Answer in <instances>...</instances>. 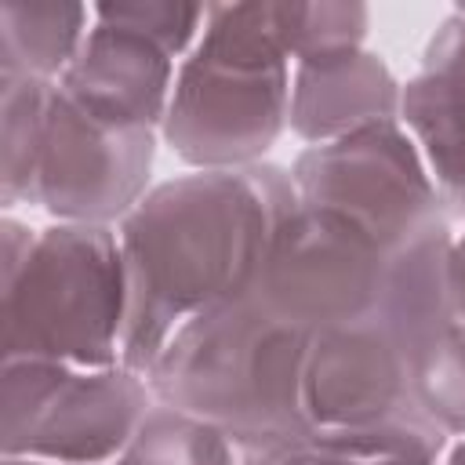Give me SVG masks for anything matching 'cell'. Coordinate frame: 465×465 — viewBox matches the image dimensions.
<instances>
[{
  "label": "cell",
  "mask_w": 465,
  "mask_h": 465,
  "mask_svg": "<svg viewBox=\"0 0 465 465\" xmlns=\"http://www.w3.org/2000/svg\"><path fill=\"white\" fill-rule=\"evenodd\" d=\"M294 207L291 167L269 160L153 185L116 225L127 280L120 363L149 374L178 327L254 291L272 236Z\"/></svg>",
  "instance_id": "obj_1"
},
{
  "label": "cell",
  "mask_w": 465,
  "mask_h": 465,
  "mask_svg": "<svg viewBox=\"0 0 465 465\" xmlns=\"http://www.w3.org/2000/svg\"><path fill=\"white\" fill-rule=\"evenodd\" d=\"M309 331L247 291L178 327L145 381L156 403L218 425L236 450L298 443L309 440Z\"/></svg>",
  "instance_id": "obj_2"
},
{
  "label": "cell",
  "mask_w": 465,
  "mask_h": 465,
  "mask_svg": "<svg viewBox=\"0 0 465 465\" xmlns=\"http://www.w3.org/2000/svg\"><path fill=\"white\" fill-rule=\"evenodd\" d=\"M291 76L269 4H207L203 33L178 62L160 142L193 171L265 163L287 131Z\"/></svg>",
  "instance_id": "obj_3"
},
{
  "label": "cell",
  "mask_w": 465,
  "mask_h": 465,
  "mask_svg": "<svg viewBox=\"0 0 465 465\" xmlns=\"http://www.w3.org/2000/svg\"><path fill=\"white\" fill-rule=\"evenodd\" d=\"M4 360L116 367L127 316L120 236L109 225L51 222L22 272L0 283Z\"/></svg>",
  "instance_id": "obj_4"
},
{
  "label": "cell",
  "mask_w": 465,
  "mask_h": 465,
  "mask_svg": "<svg viewBox=\"0 0 465 465\" xmlns=\"http://www.w3.org/2000/svg\"><path fill=\"white\" fill-rule=\"evenodd\" d=\"M149 407L145 374L124 363L4 360L0 447L4 458L44 465H113Z\"/></svg>",
  "instance_id": "obj_5"
},
{
  "label": "cell",
  "mask_w": 465,
  "mask_h": 465,
  "mask_svg": "<svg viewBox=\"0 0 465 465\" xmlns=\"http://www.w3.org/2000/svg\"><path fill=\"white\" fill-rule=\"evenodd\" d=\"M291 182L298 203L345 218L385 254L450 225V211L400 120L305 145L291 163Z\"/></svg>",
  "instance_id": "obj_6"
},
{
  "label": "cell",
  "mask_w": 465,
  "mask_h": 465,
  "mask_svg": "<svg viewBox=\"0 0 465 465\" xmlns=\"http://www.w3.org/2000/svg\"><path fill=\"white\" fill-rule=\"evenodd\" d=\"M385 265L389 254L367 232L298 203L272 236L254 294L294 327L320 334L374 312Z\"/></svg>",
  "instance_id": "obj_7"
},
{
  "label": "cell",
  "mask_w": 465,
  "mask_h": 465,
  "mask_svg": "<svg viewBox=\"0 0 465 465\" xmlns=\"http://www.w3.org/2000/svg\"><path fill=\"white\" fill-rule=\"evenodd\" d=\"M156 142V131L87 116L54 87L36 163V207L54 222L116 229L153 189Z\"/></svg>",
  "instance_id": "obj_8"
},
{
  "label": "cell",
  "mask_w": 465,
  "mask_h": 465,
  "mask_svg": "<svg viewBox=\"0 0 465 465\" xmlns=\"http://www.w3.org/2000/svg\"><path fill=\"white\" fill-rule=\"evenodd\" d=\"M302 396L309 432H349L421 411L411 352L371 316L312 334Z\"/></svg>",
  "instance_id": "obj_9"
},
{
  "label": "cell",
  "mask_w": 465,
  "mask_h": 465,
  "mask_svg": "<svg viewBox=\"0 0 465 465\" xmlns=\"http://www.w3.org/2000/svg\"><path fill=\"white\" fill-rule=\"evenodd\" d=\"M174 73L178 58H171L163 47L116 22L94 18L80 54L54 87L94 120L160 134Z\"/></svg>",
  "instance_id": "obj_10"
},
{
  "label": "cell",
  "mask_w": 465,
  "mask_h": 465,
  "mask_svg": "<svg viewBox=\"0 0 465 465\" xmlns=\"http://www.w3.org/2000/svg\"><path fill=\"white\" fill-rule=\"evenodd\" d=\"M400 124L414 138L450 218H465V15L450 11L429 36L400 94Z\"/></svg>",
  "instance_id": "obj_11"
},
{
  "label": "cell",
  "mask_w": 465,
  "mask_h": 465,
  "mask_svg": "<svg viewBox=\"0 0 465 465\" xmlns=\"http://www.w3.org/2000/svg\"><path fill=\"white\" fill-rule=\"evenodd\" d=\"M403 84L374 51H352L320 65H294L287 127L305 145H327L363 127L400 120Z\"/></svg>",
  "instance_id": "obj_12"
},
{
  "label": "cell",
  "mask_w": 465,
  "mask_h": 465,
  "mask_svg": "<svg viewBox=\"0 0 465 465\" xmlns=\"http://www.w3.org/2000/svg\"><path fill=\"white\" fill-rule=\"evenodd\" d=\"M94 11L62 0H4L0 4V76L58 84L80 54Z\"/></svg>",
  "instance_id": "obj_13"
},
{
  "label": "cell",
  "mask_w": 465,
  "mask_h": 465,
  "mask_svg": "<svg viewBox=\"0 0 465 465\" xmlns=\"http://www.w3.org/2000/svg\"><path fill=\"white\" fill-rule=\"evenodd\" d=\"M54 84L0 76V203H36V163Z\"/></svg>",
  "instance_id": "obj_14"
},
{
  "label": "cell",
  "mask_w": 465,
  "mask_h": 465,
  "mask_svg": "<svg viewBox=\"0 0 465 465\" xmlns=\"http://www.w3.org/2000/svg\"><path fill=\"white\" fill-rule=\"evenodd\" d=\"M269 18L291 65H320L363 51L371 29V11L352 0L269 4Z\"/></svg>",
  "instance_id": "obj_15"
},
{
  "label": "cell",
  "mask_w": 465,
  "mask_h": 465,
  "mask_svg": "<svg viewBox=\"0 0 465 465\" xmlns=\"http://www.w3.org/2000/svg\"><path fill=\"white\" fill-rule=\"evenodd\" d=\"M309 443L345 465H443L447 454V432L425 411L349 432H309Z\"/></svg>",
  "instance_id": "obj_16"
},
{
  "label": "cell",
  "mask_w": 465,
  "mask_h": 465,
  "mask_svg": "<svg viewBox=\"0 0 465 465\" xmlns=\"http://www.w3.org/2000/svg\"><path fill=\"white\" fill-rule=\"evenodd\" d=\"M113 465H236V447L218 425L153 400Z\"/></svg>",
  "instance_id": "obj_17"
},
{
  "label": "cell",
  "mask_w": 465,
  "mask_h": 465,
  "mask_svg": "<svg viewBox=\"0 0 465 465\" xmlns=\"http://www.w3.org/2000/svg\"><path fill=\"white\" fill-rule=\"evenodd\" d=\"M414 400L447 436L465 440V327L458 320L418 352Z\"/></svg>",
  "instance_id": "obj_18"
},
{
  "label": "cell",
  "mask_w": 465,
  "mask_h": 465,
  "mask_svg": "<svg viewBox=\"0 0 465 465\" xmlns=\"http://www.w3.org/2000/svg\"><path fill=\"white\" fill-rule=\"evenodd\" d=\"M94 18L116 22L156 47H163L171 58H185L193 44L203 33L207 4H171V0H134V4H91Z\"/></svg>",
  "instance_id": "obj_19"
},
{
  "label": "cell",
  "mask_w": 465,
  "mask_h": 465,
  "mask_svg": "<svg viewBox=\"0 0 465 465\" xmlns=\"http://www.w3.org/2000/svg\"><path fill=\"white\" fill-rule=\"evenodd\" d=\"M236 465H345V461L323 454V450L312 447L309 440H298V443H276V447H247V450H236Z\"/></svg>",
  "instance_id": "obj_20"
},
{
  "label": "cell",
  "mask_w": 465,
  "mask_h": 465,
  "mask_svg": "<svg viewBox=\"0 0 465 465\" xmlns=\"http://www.w3.org/2000/svg\"><path fill=\"white\" fill-rule=\"evenodd\" d=\"M36 232H40V229H29V225L18 222L15 214H4V218H0V251H4V280H0V283L15 280V276L22 272L29 251H33V243H36Z\"/></svg>",
  "instance_id": "obj_21"
},
{
  "label": "cell",
  "mask_w": 465,
  "mask_h": 465,
  "mask_svg": "<svg viewBox=\"0 0 465 465\" xmlns=\"http://www.w3.org/2000/svg\"><path fill=\"white\" fill-rule=\"evenodd\" d=\"M450 294H454V316L465 327V232H454V247H450Z\"/></svg>",
  "instance_id": "obj_22"
},
{
  "label": "cell",
  "mask_w": 465,
  "mask_h": 465,
  "mask_svg": "<svg viewBox=\"0 0 465 465\" xmlns=\"http://www.w3.org/2000/svg\"><path fill=\"white\" fill-rule=\"evenodd\" d=\"M443 465H465V440H461V443H454V447L443 454Z\"/></svg>",
  "instance_id": "obj_23"
},
{
  "label": "cell",
  "mask_w": 465,
  "mask_h": 465,
  "mask_svg": "<svg viewBox=\"0 0 465 465\" xmlns=\"http://www.w3.org/2000/svg\"><path fill=\"white\" fill-rule=\"evenodd\" d=\"M4 465H44V461H22V458H4Z\"/></svg>",
  "instance_id": "obj_24"
},
{
  "label": "cell",
  "mask_w": 465,
  "mask_h": 465,
  "mask_svg": "<svg viewBox=\"0 0 465 465\" xmlns=\"http://www.w3.org/2000/svg\"><path fill=\"white\" fill-rule=\"evenodd\" d=\"M454 11H461V15H465V4H458V7H454Z\"/></svg>",
  "instance_id": "obj_25"
}]
</instances>
